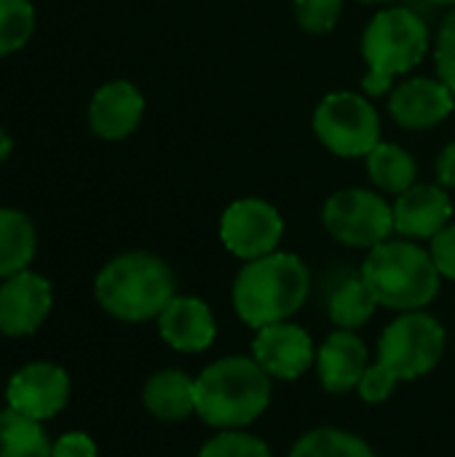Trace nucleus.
I'll use <instances>...</instances> for the list:
<instances>
[{"label": "nucleus", "mask_w": 455, "mask_h": 457, "mask_svg": "<svg viewBox=\"0 0 455 457\" xmlns=\"http://www.w3.org/2000/svg\"><path fill=\"white\" fill-rule=\"evenodd\" d=\"M274 378L244 353L209 361L196 375V418L215 431L247 428L265 415Z\"/></svg>", "instance_id": "1"}, {"label": "nucleus", "mask_w": 455, "mask_h": 457, "mask_svg": "<svg viewBox=\"0 0 455 457\" xmlns=\"http://www.w3.org/2000/svg\"><path fill=\"white\" fill-rule=\"evenodd\" d=\"M174 295V270L164 257L145 249L115 254L94 276L97 305L121 324L156 321Z\"/></svg>", "instance_id": "2"}, {"label": "nucleus", "mask_w": 455, "mask_h": 457, "mask_svg": "<svg viewBox=\"0 0 455 457\" xmlns=\"http://www.w3.org/2000/svg\"><path fill=\"white\" fill-rule=\"evenodd\" d=\"M311 295V270L292 252H271L239 268L231 287V305L241 324L263 329L290 321Z\"/></svg>", "instance_id": "3"}, {"label": "nucleus", "mask_w": 455, "mask_h": 457, "mask_svg": "<svg viewBox=\"0 0 455 457\" xmlns=\"http://www.w3.org/2000/svg\"><path fill=\"white\" fill-rule=\"evenodd\" d=\"M381 308L408 313L426 311L442 287L432 252L410 238H386L373 246L359 268Z\"/></svg>", "instance_id": "4"}, {"label": "nucleus", "mask_w": 455, "mask_h": 457, "mask_svg": "<svg viewBox=\"0 0 455 457\" xmlns=\"http://www.w3.org/2000/svg\"><path fill=\"white\" fill-rule=\"evenodd\" d=\"M429 54V27L426 21L405 8H381L362 32V59L367 72L362 88L370 96H383L394 88V78L410 72Z\"/></svg>", "instance_id": "5"}, {"label": "nucleus", "mask_w": 455, "mask_h": 457, "mask_svg": "<svg viewBox=\"0 0 455 457\" xmlns=\"http://www.w3.org/2000/svg\"><path fill=\"white\" fill-rule=\"evenodd\" d=\"M448 332L442 321L426 311L397 313L381 332L375 361H381L400 383L429 375L445 356Z\"/></svg>", "instance_id": "6"}, {"label": "nucleus", "mask_w": 455, "mask_h": 457, "mask_svg": "<svg viewBox=\"0 0 455 457\" xmlns=\"http://www.w3.org/2000/svg\"><path fill=\"white\" fill-rule=\"evenodd\" d=\"M316 139L338 158H367L381 142V115L367 96L354 91L327 94L311 118Z\"/></svg>", "instance_id": "7"}, {"label": "nucleus", "mask_w": 455, "mask_h": 457, "mask_svg": "<svg viewBox=\"0 0 455 457\" xmlns=\"http://www.w3.org/2000/svg\"><path fill=\"white\" fill-rule=\"evenodd\" d=\"M322 225L327 236L349 249H373L392 238L394 209L383 193L367 187H343L322 206Z\"/></svg>", "instance_id": "8"}, {"label": "nucleus", "mask_w": 455, "mask_h": 457, "mask_svg": "<svg viewBox=\"0 0 455 457\" xmlns=\"http://www.w3.org/2000/svg\"><path fill=\"white\" fill-rule=\"evenodd\" d=\"M220 241L223 246L241 262L265 257L282 246L284 238V217L282 212L263 198H239L228 204L220 217Z\"/></svg>", "instance_id": "9"}, {"label": "nucleus", "mask_w": 455, "mask_h": 457, "mask_svg": "<svg viewBox=\"0 0 455 457\" xmlns=\"http://www.w3.org/2000/svg\"><path fill=\"white\" fill-rule=\"evenodd\" d=\"M70 372L56 361H27L5 383L3 402L8 410L38 423L54 420L70 402Z\"/></svg>", "instance_id": "10"}, {"label": "nucleus", "mask_w": 455, "mask_h": 457, "mask_svg": "<svg viewBox=\"0 0 455 457\" xmlns=\"http://www.w3.org/2000/svg\"><path fill=\"white\" fill-rule=\"evenodd\" d=\"M249 356L274 380L292 383V380H300L308 370H314L316 343L306 327H300L290 319V321H279V324L255 329Z\"/></svg>", "instance_id": "11"}, {"label": "nucleus", "mask_w": 455, "mask_h": 457, "mask_svg": "<svg viewBox=\"0 0 455 457\" xmlns=\"http://www.w3.org/2000/svg\"><path fill=\"white\" fill-rule=\"evenodd\" d=\"M54 311V287L46 276L21 270L0 281V335L24 340L40 332Z\"/></svg>", "instance_id": "12"}, {"label": "nucleus", "mask_w": 455, "mask_h": 457, "mask_svg": "<svg viewBox=\"0 0 455 457\" xmlns=\"http://www.w3.org/2000/svg\"><path fill=\"white\" fill-rule=\"evenodd\" d=\"M455 110V94L440 78H408L389 94V115L408 131H426L448 120Z\"/></svg>", "instance_id": "13"}, {"label": "nucleus", "mask_w": 455, "mask_h": 457, "mask_svg": "<svg viewBox=\"0 0 455 457\" xmlns=\"http://www.w3.org/2000/svg\"><path fill=\"white\" fill-rule=\"evenodd\" d=\"M367 367H370V348L354 329H333L316 345L314 372L319 386L333 396L357 391Z\"/></svg>", "instance_id": "14"}, {"label": "nucleus", "mask_w": 455, "mask_h": 457, "mask_svg": "<svg viewBox=\"0 0 455 457\" xmlns=\"http://www.w3.org/2000/svg\"><path fill=\"white\" fill-rule=\"evenodd\" d=\"M394 233L410 241H432L453 220V201L442 185L416 182L392 204Z\"/></svg>", "instance_id": "15"}, {"label": "nucleus", "mask_w": 455, "mask_h": 457, "mask_svg": "<svg viewBox=\"0 0 455 457\" xmlns=\"http://www.w3.org/2000/svg\"><path fill=\"white\" fill-rule=\"evenodd\" d=\"M158 337L177 353H201L217 340V319L212 308L193 295H174L156 319Z\"/></svg>", "instance_id": "16"}, {"label": "nucleus", "mask_w": 455, "mask_h": 457, "mask_svg": "<svg viewBox=\"0 0 455 457\" xmlns=\"http://www.w3.org/2000/svg\"><path fill=\"white\" fill-rule=\"evenodd\" d=\"M145 115V96L131 80H107L88 102V129L105 142H121L137 131Z\"/></svg>", "instance_id": "17"}, {"label": "nucleus", "mask_w": 455, "mask_h": 457, "mask_svg": "<svg viewBox=\"0 0 455 457\" xmlns=\"http://www.w3.org/2000/svg\"><path fill=\"white\" fill-rule=\"evenodd\" d=\"M139 399L153 420L185 423L196 415V378L180 367H164L145 380Z\"/></svg>", "instance_id": "18"}, {"label": "nucleus", "mask_w": 455, "mask_h": 457, "mask_svg": "<svg viewBox=\"0 0 455 457\" xmlns=\"http://www.w3.org/2000/svg\"><path fill=\"white\" fill-rule=\"evenodd\" d=\"M378 300L365 284L362 273H346L338 276L330 284L327 292V319L335 324V329H362L373 321L378 311Z\"/></svg>", "instance_id": "19"}, {"label": "nucleus", "mask_w": 455, "mask_h": 457, "mask_svg": "<svg viewBox=\"0 0 455 457\" xmlns=\"http://www.w3.org/2000/svg\"><path fill=\"white\" fill-rule=\"evenodd\" d=\"M38 254V228L21 209L0 206V281L29 270Z\"/></svg>", "instance_id": "20"}, {"label": "nucleus", "mask_w": 455, "mask_h": 457, "mask_svg": "<svg viewBox=\"0 0 455 457\" xmlns=\"http://www.w3.org/2000/svg\"><path fill=\"white\" fill-rule=\"evenodd\" d=\"M370 182L389 195H400L418 179V163L416 158L397 142H378L370 155L365 158Z\"/></svg>", "instance_id": "21"}, {"label": "nucleus", "mask_w": 455, "mask_h": 457, "mask_svg": "<svg viewBox=\"0 0 455 457\" xmlns=\"http://www.w3.org/2000/svg\"><path fill=\"white\" fill-rule=\"evenodd\" d=\"M287 457H378L375 450L354 431L338 426H319L300 434Z\"/></svg>", "instance_id": "22"}, {"label": "nucleus", "mask_w": 455, "mask_h": 457, "mask_svg": "<svg viewBox=\"0 0 455 457\" xmlns=\"http://www.w3.org/2000/svg\"><path fill=\"white\" fill-rule=\"evenodd\" d=\"M51 442L46 423L8 407L0 410V457H51Z\"/></svg>", "instance_id": "23"}, {"label": "nucleus", "mask_w": 455, "mask_h": 457, "mask_svg": "<svg viewBox=\"0 0 455 457\" xmlns=\"http://www.w3.org/2000/svg\"><path fill=\"white\" fill-rule=\"evenodd\" d=\"M35 32L32 0H0V56L21 51Z\"/></svg>", "instance_id": "24"}, {"label": "nucleus", "mask_w": 455, "mask_h": 457, "mask_svg": "<svg viewBox=\"0 0 455 457\" xmlns=\"http://www.w3.org/2000/svg\"><path fill=\"white\" fill-rule=\"evenodd\" d=\"M196 457H274V450L268 447L265 439L236 428V431H217L209 436Z\"/></svg>", "instance_id": "25"}, {"label": "nucleus", "mask_w": 455, "mask_h": 457, "mask_svg": "<svg viewBox=\"0 0 455 457\" xmlns=\"http://www.w3.org/2000/svg\"><path fill=\"white\" fill-rule=\"evenodd\" d=\"M343 3L346 0H295V21L311 35H324L341 21Z\"/></svg>", "instance_id": "26"}, {"label": "nucleus", "mask_w": 455, "mask_h": 457, "mask_svg": "<svg viewBox=\"0 0 455 457\" xmlns=\"http://www.w3.org/2000/svg\"><path fill=\"white\" fill-rule=\"evenodd\" d=\"M400 380L381 364V361H370V367L365 370L359 386H357V396L365 402V404H386L394 391H397Z\"/></svg>", "instance_id": "27"}, {"label": "nucleus", "mask_w": 455, "mask_h": 457, "mask_svg": "<svg viewBox=\"0 0 455 457\" xmlns=\"http://www.w3.org/2000/svg\"><path fill=\"white\" fill-rule=\"evenodd\" d=\"M434 64H437V78L455 94V5L437 32Z\"/></svg>", "instance_id": "28"}, {"label": "nucleus", "mask_w": 455, "mask_h": 457, "mask_svg": "<svg viewBox=\"0 0 455 457\" xmlns=\"http://www.w3.org/2000/svg\"><path fill=\"white\" fill-rule=\"evenodd\" d=\"M51 457H99V447L86 431H64L51 442Z\"/></svg>", "instance_id": "29"}, {"label": "nucleus", "mask_w": 455, "mask_h": 457, "mask_svg": "<svg viewBox=\"0 0 455 457\" xmlns=\"http://www.w3.org/2000/svg\"><path fill=\"white\" fill-rule=\"evenodd\" d=\"M432 260L440 270L442 278L455 281V222H451L445 230H440L434 238H432Z\"/></svg>", "instance_id": "30"}, {"label": "nucleus", "mask_w": 455, "mask_h": 457, "mask_svg": "<svg viewBox=\"0 0 455 457\" xmlns=\"http://www.w3.org/2000/svg\"><path fill=\"white\" fill-rule=\"evenodd\" d=\"M434 171H437V185H442L445 190H455V142H451L440 153Z\"/></svg>", "instance_id": "31"}, {"label": "nucleus", "mask_w": 455, "mask_h": 457, "mask_svg": "<svg viewBox=\"0 0 455 457\" xmlns=\"http://www.w3.org/2000/svg\"><path fill=\"white\" fill-rule=\"evenodd\" d=\"M11 150H13V139H11V134L0 126V163L11 155Z\"/></svg>", "instance_id": "32"}, {"label": "nucleus", "mask_w": 455, "mask_h": 457, "mask_svg": "<svg viewBox=\"0 0 455 457\" xmlns=\"http://www.w3.org/2000/svg\"><path fill=\"white\" fill-rule=\"evenodd\" d=\"M357 3H365V5H394L397 0H357Z\"/></svg>", "instance_id": "33"}, {"label": "nucleus", "mask_w": 455, "mask_h": 457, "mask_svg": "<svg viewBox=\"0 0 455 457\" xmlns=\"http://www.w3.org/2000/svg\"><path fill=\"white\" fill-rule=\"evenodd\" d=\"M429 3H434V5H455V0H429Z\"/></svg>", "instance_id": "34"}]
</instances>
